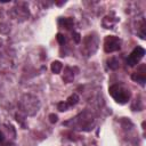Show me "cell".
Here are the masks:
<instances>
[{
	"label": "cell",
	"mask_w": 146,
	"mask_h": 146,
	"mask_svg": "<svg viewBox=\"0 0 146 146\" xmlns=\"http://www.w3.org/2000/svg\"><path fill=\"white\" fill-rule=\"evenodd\" d=\"M56 39H57V41H58L60 44H64V43H65V41H66L65 36H64L62 33H57V35H56Z\"/></svg>",
	"instance_id": "cell-11"
},
{
	"label": "cell",
	"mask_w": 146,
	"mask_h": 146,
	"mask_svg": "<svg viewBox=\"0 0 146 146\" xmlns=\"http://www.w3.org/2000/svg\"><path fill=\"white\" fill-rule=\"evenodd\" d=\"M131 79L135 82H138L140 84H145V81H146V66L145 65H140L139 68L136 72L132 73Z\"/></svg>",
	"instance_id": "cell-4"
},
{
	"label": "cell",
	"mask_w": 146,
	"mask_h": 146,
	"mask_svg": "<svg viewBox=\"0 0 146 146\" xmlns=\"http://www.w3.org/2000/svg\"><path fill=\"white\" fill-rule=\"evenodd\" d=\"M57 108H58L60 112H64V111H67L68 105L66 104V102H60V103L57 104Z\"/></svg>",
	"instance_id": "cell-10"
},
{
	"label": "cell",
	"mask_w": 146,
	"mask_h": 146,
	"mask_svg": "<svg viewBox=\"0 0 146 146\" xmlns=\"http://www.w3.org/2000/svg\"><path fill=\"white\" fill-rule=\"evenodd\" d=\"M144 55H145V49H144L143 47H140V46L136 47V48L130 52V55L128 56V58H127V64H128L129 66H135V65H137V64L140 62V59L144 57Z\"/></svg>",
	"instance_id": "cell-3"
},
{
	"label": "cell",
	"mask_w": 146,
	"mask_h": 146,
	"mask_svg": "<svg viewBox=\"0 0 146 146\" xmlns=\"http://www.w3.org/2000/svg\"><path fill=\"white\" fill-rule=\"evenodd\" d=\"M50 68H51V72L55 73V74H59L62 68H63V64L59 62V60H55L51 63L50 65Z\"/></svg>",
	"instance_id": "cell-6"
},
{
	"label": "cell",
	"mask_w": 146,
	"mask_h": 146,
	"mask_svg": "<svg viewBox=\"0 0 146 146\" xmlns=\"http://www.w3.org/2000/svg\"><path fill=\"white\" fill-rule=\"evenodd\" d=\"M121 48V41L115 35H107L104 40V50L106 52H114L120 50Z\"/></svg>",
	"instance_id": "cell-2"
},
{
	"label": "cell",
	"mask_w": 146,
	"mask_h": 146,
	"mask_svg": "<svg viewBox=\"0 0 146 146\" xmlns=\"http://www.w3.org/2000/svg\"><path fill=\"white\" fill-rule=\"evenodd\" d=\"M78 102H79V96H78L76 94H73L72 96H70V97L67 98L66 104L68 105V107H72V106H74L75 104H78Z\"/></svg>",
	"instance_id": "cell-8"
},
{
	"label": "cell",
	"mask_w": 146,
	"mask_h": 146,
	"mask_svg": "<svg viewBox=\"0 0 146 146\" xmlns=\"http://www.w3.org/2000/svg\"><path fill=\"white\" fill-rule=\"evenodd\" d=\"M108 92L113 97V99L119 104H125L131 97L130 91L128 89H125L124 87L120 86V84L111 86L110 89H108Z\"/></svg>",
	"instance_id": "cell-1"
},
{
	"label": "cell",
	"mask_w": 146,
	"mask_h": 146,
	"mask_svg": "<svg viewBox=\"0 0 146 146\" xmlns=\"http://www.w3.org/2000/svg\"><path fill=\"white\" fill-rule=\"evenodd\" d=\"M73 39H74V41H75L76 43H79L80 40H81V36H80V34H79L78 32H74V33H73Z\"/></svg>",
	"instance_id": "cell-12"
},
{
	"label": "cell",
	"mask_w": 146,
	"mask_h": 146,
	"mask_svg": "<svg viewBox=\"0 0 146 146\" xmlns=\"http://www.w3.org/2000/svg\"><path fill=\"white\" fill-rule=\"evenodd\" d=\"M49 119H50V122H51V123H56V122H57V120H58L57 115H56V114H54V113L49 115Z\"/></svg>",
	"instance_id": "cell-13"
},
{
	"label": "cell",
	"mask_w": 146,
	"mask_h": 146,
	"mask_svg": "<svg viewBox=\"0 0 146 146\" xmlns=\"http://www.w3.org/2000/svg\"><path fill=\"white\" fill-rule=\"evenodd\" d=\"M58 24L63 27H65L66 30H71L74 25V21L71 18V17H64V18H60L58 21Z\"/></svg>",
	"instance_id": "cell-5"
},
{
	"label": "cell",
	"mask_w": 146,
	"mask_h": 146,
	"mask_svg": "<svg viewBox=\"0 0 146 146\" xmlns=\"http://www.w3.org/2000/svg\"><path fill=\"white\" fill-rule=\"evenodd\" d=\"M107 65H108L110 68H112V70H116V68L119 67V62H117L115 58H111V59L107 60Z\"/></svg>",
	"instance_id": "cell-9"
},
{
	"label": "cell",
	"mask_w": 146,
	"mask_h": 146,
	"mask_svg": "<svg viewBox=\"0 0 146 146\" xmlns=\"http://www.w3.org/2000/svg\"><path fill=\"white\" fill-rule=\"evenodd\" d=\"M70 71H71V67H66V68H65V73H64V75H63V80H64L65 82H67V83L71 82V81L74 79V74H73V73L71 74Z\"/></svg>",
	"instance_id": "cell-7"
}]
</instances>
